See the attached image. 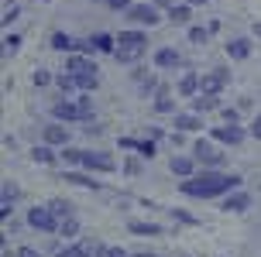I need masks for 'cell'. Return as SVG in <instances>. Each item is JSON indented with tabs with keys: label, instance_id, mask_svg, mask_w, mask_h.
<instances>
[{
	"label": "cell",
	"instance_id": "cell-16",
	"mask_svg": "<svg viewBox=\"0 0 261 257\" xmlns=\"http://www.w3.org/2000/svg\"><path fill=\"white\" fill-rule=\"evenodd\" d=\"M62 179L69 182V185H79V189H93V192H100V189H103V185H100L96 179H90V175H83V172H65Z\"/></svg>",
	"mask_w": 261,
	"mask_h": 257
},
{
	"label": "cell",
	"instance_id": "cell-26",
	"mask_svg": "<svg viewBox=\"0 0 261 257\" xmlns=\"http://www.w3.org/2000/svg\"><path fill=\"white\" fill-rule=\"evenodd\" d=\"M217 106V96H210V93H196L193 96V113H206Z\"/></svg>",
	"mask_w": 261,
	"mask_h": 257
},
{
	"label": "cell",
	"instance_id": "cell-41",
	"mask_svg": "<svg viewBox=\"0 0 261 257\" xmlns=\"http://www.w3.org/2000/svg\"><path fill=\"white\" fill-rule=\"evenodd\" d=\"M107 7H114V11H130V0H107Z\"/></svg>",
	"mask_w": 261,
	"mask_h": 257
},
{
	"label": "cell",
	"instance_id": "cell-4",
	"mask_svg": "<svg viewBox=\"0 0 261 257\" xmlns=\"http://www.w3.org/2000/svg\"><path fill=\"white\" fill-rule=\"evenodd\" d=\"M144 51H148V38H144V31H120L117 35V51H114V59L124 65L138 62Z\"/></svg>",
	"mask_w": 261,
	"mask_h": 257
},
{
	"label": "cell",
	"instance_id": "cell-14",
	"mask_svg": "<svg viewBox=\"0 0 261 257\" xmlns=\"http://www.w3.org/2000/svg\"><path fill=\"white\" fill-rule=\"evenodd\" d=\"M96 250H100L96 244H90V240H79V244L62 247V250H59V257H93Z\"/></svg>",
	"mask_w": 261,
	"mask_h": 257
},
{
	"label": "cell",
	"instance_id": "cell-33",
	"mask_svg": "<svg viewBox=\"0 0 261 257\" xmlns=\"http://www.w3.org/2000/svg\"><path fill=\"white\" fill-rule=\"evenodd\" d=\"M21 48V35H4V55H14Z\"/></svg>",
	"mask_w": 261,
	"mask_h": 257
},
{
	"label": "cell",
	"instance_id": "cell-8",
	"mask_svg": "<svg viewBox=\"0 0 261 257\" xmlns=\"http://www.w3.org/2000/svg\"><path fill=\"white\" fill-rule=\"evenodd\" d=\"M210 137H213L217 144H244L248 130L241 127V124H220V127L210 130Z\"/></svg>",
	"mask_w": 261,
	"mask_h": 257
},
{
	"label": "cell",
	"instance_id": "cell-39",
	"mask_svg": "<svg viewBox=\"0 0 261 257\" xmlns=\"http://www.w3.org/2000/svg\"><path fill=\"white\" fill-rule=\"evenodd\" d=\"M220 117L227 120V124H237V110H234V106H223V110H220Z\"/></svg>",
	"mask_w": 261,
	"mask_h": 257
},
{
	"label": "cell",
	"instance_id": "cell-34",
	"mask_svg": "<svg viewBox=\"0 0 261 257\" xmlns=\"http://www.w3.org/2000/svg\"><path fill=\"white\" fill-rule=\"evenodd\" d=\"M138 154H141V158H155V141H151V137L138 141Z\"/></svg>",
	"mask_w": 261,
	"mask_h": 257
},
{
	"label": "cell",
	"instance_id": "cell-13",
	"mask_svg": "<svg viewBox=\"0 0 261 257\" xmlns=\"http://www.w3.org/2000/svg\"><path fill=\"white\" fill-rule=\"evenodd\" d=\"M59 158H62V154L55 151V144H38V148H35V151H31V161H38V165H55V161H59Z\"/></svg>",
	"mask_w": 261,
	"mask_h": 257
},
{
	"label": "cell",
	"instance_id": "cell-30",
	"mask_svg": "<svg viewBox=\"0 0 261 257\" xmlns=\"http://www.w3.org/2000/svg\"><path fill=\"white\" fill-rule=\"evenodd\" d=\"M59 154H62L65 165H79V158H83V151H79V148H65V144H62V151H59Z\"/></svg>",
	"mask_w": 261,
	"mask_h": 257
},
{
	"label": "cell",
	"instance_id": "cell-9",
	"mask_svg": "<svg viewBox=\"0 0 261 257\" xmlns=\"http://www.w3.org/2000/svg\"><path fill=\"white\" fill-rule=\"evenodd\" d=\"M227 82H230V72H227V69H213V72H206V76H199V93L217 96Z\"/></svg>",
	"mask_w": 261,
	"mask_h": 257
},
{
	"label": "cell",
	"instance_id": "cell-10",
	"mask_svg": "<svg viewBox=\"0 0 261 257\" xmlns=\"http://www.w3.org/2000/svg\"><path fill=\"white\" fill-rule=\"evenodd\" d=\"M79 165L86 168V172H114V158L103 151H83V158H79Z\"/></svg>",
	"mask_w": 261,
	"mask_h": 257
},
{
	"label": "cell",
	"instance_id": "cell-5",
	"mask_svg": "<svg viewBox=\"0 0 261 257\" xmlns=\"http://www.w3.org/2000/svg\"><path fill=\"white\" fill-rule=\"evenodd\" d=\"M28 223H31V226H35L38 233H59V226H62L48 203H45V206H31V213H28Z\"/></svg>",
	"mask_w": 261,
	"mask_h": 257
},
{
	"label": "cell",
	"instance_id": "cell-40",
	"mask_svg": "<svg viewBox=\"0 0 261 257\" xmlns=\"http://www.w3.org/2000/svg\"><path fill=\"white\" fill-rule=\"evenodd\" d=\"M120 148H124V151H138V137H120Z\"/></svg>",
	"mask_w": 261,
	"mask_h": 257
},
{
	"label": "cell",
	"instance_id": "cell-23",
	"mask_svg": "<svg viewBox=\"0 0 261 257\" xmlns=\"http://www.w3.org/2000/svg\"><path fill=\"white\" fill-rule=\"evenodd\" d=\"M175 130H199L203 127V120H199V113H175Z\"/></svg>",
	"mask_w": 261,
	"mask_h": 257
},
{
	"label": "cell",
	"instance_id": "cell-46",
	"mask_svg": "<svg viewBox=\"0 0 261 257\" xmlns=\"http://www.w3.org/2000/svg\"><path fill=\"white\" fill-rule=\"evenodd\" d=\"M182 4H210V0H182Z\"/></svg>",
	"mask_w": 261,
	"mask_h": 257
},
{
	"label": "cell",
	"instance_id": "cell-48",
	"mask_svg": "<svg viewBox=\"0 0 261 257\" xmlns=\"http://www.w3.org/2000/svg\"><path fill=\"white\" fill-rule=\"evenodd\" d=\"M4 257H11V254H4ZM14 257H17V254H14Z\"/></svg>",
	"mask_w": 261,
	"mask_h": 257
},
{
	"label": "cell",
	"instance_id": "cell-17",
	"mask_svg": "<svg viewBox=\"0 0 261 257\" xmlns=\"http://www.w3.org/2000/svg\"><path fill=\"white\" fill-rule=\"evenodd\" d=\"M52 48L55 51H65V55H72L79 48V41L72 35H65V31H52Z\"/></svg>",
	"mask_w": 261,
	"mask_h": 257
},
{
	"label": "cell",
	"instance_id": "cell-24",
	"mask_svg": "<svg viewBox=\"0 0 261 257\" xmlns=\"http://www.w3.org/2000/svg\"><path fill=\"white\" fill-rule=\"evenodd\" d=\"M93 45H96V51H103V55H114V51H117V38H114V35H107V31L93 35Z\"/></svg>",
	"mask_w": 261,
	"mask_h": 257
},
{
	"label": "cell",
	"instance_id": "cell-20",
	"mask_svg": "<svg viewBox=\"0 0 261 257\" xmlns=\"http://www.w3.org/2000/svg\"><path fill=\"white\" fill-rule=\"evenodd\" d=\"M127 230L134 233V237H158V233H162V226H158V223H141V219H130Z\"/></svg>",
	"mask_w": 261,
	"mask_h": 257
},
{
	"label": "cell",
	"instance_id": "cell-6",
	"mask_svg": "<svg viewBox=\"0 0 261 257\" xmlns=\"http://www.w3.org/2000/svg\"><path fill=\"white\" fill-rule=\"evenodd\" d=\"M193 158L199 161V165H206V168H220L223 165V151H217V144L203 141V137L193 144Z\"/></svg>",
	"mask_w": 261,
	"mask_h": 257
},
{
	"label": "cell",
	"instance_id": "cell-7",
	"mask_svg": "<svg viewBox=\"0 0 261 257\" xmlns=\"http://www.w3.org/2000/svg\"><path fill=\"white\" fill-rule=\"evenodd\" d=\"M134 21V24H148L155 27L158 21H162V14H158V4H130V11H124Z\"/></svg>",
	"mask_w": 261,
	"mask_h": 257
},
{
	"label": "cell",
	"instance_id": "cell-25",
	"mask_svg": "<svg viewBox=\"0 0 261 257\" xmlns=\"http://www.w3.org/2000/svg\"><path fill=\"white\" fill-rule=\"evenodd\" d=\"M55 86L62 90V96H76V93H79V82H76V79H72V76H69L65 69H62V72H59V76H55Z\"/></svg>",
	"mask_w": 261,
	"mask_h": 257
},
{
	"label": "cell",
	"instance_id": "cell-3",
	"mask_svg": "<svg viewBox=\"0 0 261 257\" xmlns=\"http://www.w3.org/2000/svg\"><path fill=\"white\" fill-rule=\"evenodd\" d=\"M52 117H55V120H62V124L90 120V117H93V103H90V96H83V93L65 96V100H55L52 103Z\"/></svg>",
	"mask_w": 261,
	"mask_h": 257
},
{
	"label": "cell",
	"instance_id": "cell-43",
	"mask_svg": "<svg viewBox=\"0 0 261 257\" xmlns=\"http://www.w3.org/2000/svg\"><path fill=\"white\" fill-rule=\"evenodd\" d=\"M251 134H254V137H261V117H254V124H251Z\"/></svg>",
	"mask_w": 261,
	"mask_h": 257
},
{
	"label": "cell",
	"instance_id": "cell-19",
	"mask_svg": "<svg viewBox=\"0 0 261 257\" xmlns=\"http://www.w3.org/2000/svg\"><path fill=\"white\" fill-rule=\"evenodd\" d=\"M189 17H193V4H172L169 7L172 24H189Z\"/></svg>",
	"mask_w": 261,
	"mask_h": 257
},
{
	"label": "cell",
	"instance_id": "cell-1",
	"mask_svg": "<svg viewBox=\"0 0 261 257\" xmlns=\"http://www.w3.org/2000/svg\"><path fill=\"white\" fill-rule=\"evenodd\" d=\"M179 189L186 195H193V199H217V195H227V192H234V189H241V175H223V172L203 168L193 179H182Z\"/></svg>",
	"mask_w": 261,
	"mask_h": 257
},
{
	"label": "cell",
	"instance_id": "cell-11",
	"mask_svg": "<svg viewBox=\"0 0 261 257\" xmlns=\"http://www.w3.org/2000/svg\"><path fill=\"white\" fill-rule=\"evenodd\" d=\"M220 209H223V213H248V209H251V195L241 192V189H234V192L223 195Z\"/></svg>",
	"mask_w": 261,
	"mask_h": 257
},
{
	"label": "cell",
	"instance_id": "cell-18",
	"mask_svg": "<svg viewBox=\"0 0 261 257\" xmlns=\"http://www.w3.org/2000/svg\"><path fill=\"white\" fill-rule=\"evenodd\" d=\"M179 62H182V55H179L175 48H158L155 51V65L158 69H175Z\"/></svg>",
	"mask_w": 261,
	"mask_h": 257
},
{
	"label": "cell",
	"instance_id": "cell-36",
	"mask_svg": "<svg viewBox=\"0 0 261 257\" xmlns=\"http://www.w3.org/2000/svg\"><path fill=\"white\" fill-rule=\"evenodd\" d=\"M96 257H130V254H127V250H120V247H100Z\"/></svg>",
	"mask_w": 261,
	"mask_h": 257
},
{
	"label": "cell",
	"instance_id": "cell-37",
	"mask_svg": "<svg viewBox=\"0 0 261 257\" xmlns=\"http://www.w3.org/2000/svg\"><path fill=\"white\" fill-rule=\"evenodd\" d=\"M155 110H158V113H172V110H175V103L162 93V100H155Z\"/></svg>",
	"mask_w": 261,
	"mask_h": 257
},
{
	"label": "cell",
	"instance_id": "cell-15",
	"mask_svg": "<svg viewBox=\"0 0 261 257\" xmlns=\"http://www.w3.org/2000/svg\"><path fill=\"white\" fill-rule=\"evenodd\" d=\"M227 55H230L234 62H244V59L251 55V41L248 38H230L227 41Z\"/></svg>",
	"mask_w": 261,
	"mask_h": 257
},
{
	"label": "cell",
	"instance_id": "cell-12",
	"mask_svg": "<svg viewBox=\"0 0 261 257\" xmlns=\"http://www.w3.org/2000/svg\"><path fill=\"white\" fill-rule=\"evenodd\" d=\"M169 168H172V175H179V179H193L196 175V158H189V154H175Z\"/></svg>",
	"mask_w": 261,
	"mask_h": 257
},
{
	"label": "cell",
	"instance_id": "cell-44",
	"mask_svg": "<svg viewBox=\"0 0 261 257\" xmlns=\"http://www.w3.org/2000/svg\"><path fill=\"white\" fill-rule=\"evenodd\" d=\"M254 38L261 41V21H254Z\"/></svg>",
	"mask_w": 261,
	"mask_h": 257
},
{
	"label": "cell",
	"instance_id": "cell-45",
	"mask_svg": "<svg viewBox=\"0 0 261 257\" xmlns=\"http://www.w3.org/2000/svg\"><path fill=\"white\" fill-rule=\"evenodd\" d=\"M158 7H172V0H155Z\"/></svg>",
	"mask_w": 261,
	"mask_h": 257
},
{
	"label": "cell",
	"instance_id": "cell-31",
	"mask_svg": "<svg viewBox=\"0 0 261 257\" xmlns=\"http://www.w3.org/2000/svg\"><path fill=\"white\" fill-rule=\"evenodd\" d=\"M59 233H62V237H76V233H79V219H76V216L62 219V226H59Z\"/></svg>",
	"mask_w": 261,
	"mask_h": 257
},
{
	"label": "cell",
	"instance_id": "cell-47",
	"mask_svg": "<svg viewBox=\"0 0 261 257\" xmlns=\"http://www.w3.org/2000/svg\"><path fill=\"white\" fill-rule=\"evenodd\" d=\"M134 257H155V254H134Z\"/></svg>",
	"mask_w": 261,
	"mask_h": 257
},
{
	"label": "cell",
	"instance_id": "cell-29",
	"mask_svg": "<svg viewBox=\"0 0 261 257\" xmlns=\"http://www.w3.org/2000/svg\"><path fill=\"white\" fill-rule=\"evenodd\" d=\"M210 35H213L210 27H199V24H193V27H189V41H193V45H203V41H206Z\"/></svg>",
	"mask_w": 261,
	"mask_h": 257
},
{
	"label": "cell",
	"instance_id": "cell-35",
	"mask_svg": "<svg viewBox=\"0 0 261 257\" xmlns=\"http://www.w3.org/2000/svg\"><path fill=\"white\" fill-rule=\"evenodd\" d=\"M17 17H21V7H17V4H7V7H4V17H0V21H4V24H11V21H17Z\"/></svg>",
	"mask_w": 261,
	"mask_h": 257
},
{
	"label": "cell",
	"instance_id": "cell-21",
	"mask_svg": "<svg viewBox=\"0 0 261 257\" xmlns=\"http://www.w3.org/2000/svg\"><path fill=\"white\" fill-rule=\"evenodd\" d=\"M45 141H48V144H55V148L69 141V130L62 127V120H59V124H48V127H45Z\"/></svg>",
	"mask_w": 261,
	"mask_h": 257
},
{
	"label": "cell",
	"instance_id": "cell-28",
	"mask_svg": "<svg viewBox=\"0 0 261 257\" xmlns=\"http://www.w3.org/2000/svg\"><path fill=\"white\" fill-rule=\"evenodd\" d=\"M14 199H17V185L4 182V189H0V206H14Z\"/></svg>",
	"mask_w": 261,
	"mask_h": 257
},
{
	"label": "cell",
	"instance_id": "cell-38",
	"mask_svg": "<svg viewBox=\"0 0 261 257\" xmlns=\"http://www.w3.org/2000/svg\"><path fill=\"white\" fill-rule=\"evenodd\" d=\"M172 216L179 219V223H196V216H193V213H186V209H172Z\"/></svg>",
	"mask_w": 261,
	"mask_h": 257
},
{
	"label": "cell",
	"instance_id": "cell-32",
	"mask_svg": "<svg viewBox=\"0 0 261 257\" xmlns=\"http://www.w3.org/2000/svg\"><path fill=\"white\" fill-rule=\"evenodd\" d=\"M31 82H35V86H48V82H55V76L45 72V69H35V72H31Z\"/></svg>",
	"mask_w": 261,
	"mask_h": 257
},
{
	"label": "cell",
	"instance_id": "cell-27",
	"mask_svg": "<svg viewBox=\"0 0 261 257\" xmlns=\"http://www.w3.org/2000/svg\"><path fill=\"white\" fill-rule=\"evenodd\" d=\"M52 213L55 216H59V223H62V219H69V216H76V213H72V203H65V199H52Z\"/></svg>",
	"mask_w": 261,
	"mask_h": 257
},
{
	"label": "cell",
	"instance_id": "cell-2",
	"mask_svg": "<svg viewBox=\"0 0 261 257\" xmlns=\"http://www.w3.org/2000/svg\"><path fill=\"white\" fill-rule=\"evenodd\" d=\"M65 72L79 82V93H90L100 86V72H96V62L86 59L83 51H72V55H65Z\"/></svg>",
	"mask_w": 261,
	"mask_h": 257
},
{
	"label": "cell",
	"instance_id": "cell-22",
	"mask_svg": "<svg viewBox=\"0 0 261 257\" xmlns=\"http://www.w3.org/2000/svg\"><path fill=\"white\" fill-rule=\"evenodd\" d=\"M196 93H199V76H196V72H186V76L179 79V96H189V100H193Z\"/></svg>",
	"mask_w": 261,
	"mask_h": 257
},
{
	"label": "cell",
	"instance_id": "cell-42",
	"mask_svg": "<svg viewBox=\"0 0 261 257\" xmlns=\"http://www.w3.org/2000/svg\"><path fill=\"white\" fill-rule=\"evenodd\" d=\"M17 257H41V254L35 250V247H21V250H17Z\"/></svg>",
	"mask_w": 261,
	"mask_h": 257
}]
</instances>
